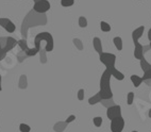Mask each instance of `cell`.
Instances as JSON below:
<instances>
[{
	"label": "cell",
	"mask_w": 151,
	"mask_h": 132,
	"mask_svg": "<svg viewBox=\"0 0 151 132\" xmlns=\"http://www.w3.org/2000/svg\"><path fill=\"white\" fill-rule=\"evenodd\" d=\"M148 116H149V118H151V109L149 110V113H148Z\"/></svg>",
	"instance_id": "33"
},
{
	"label": "cell",
	"mask_w": 151,
	"mask_h": 132,
	"mask_svg": "<svg viewBox=\"0 0 151 132\" xmlns=\"http://www.w3.org/2000/svg\"><path fill=\"white\" fill-rule=\"evenodd\" d=\"M144 57V46L142 44L134 46V58L136 60H140Z\"/></svg>",
	"instance_id": "11"
},
{
	"label": "cell",
	"mask_w": 151,
	"mask_h": 132,
	"mask_svg": "<svg viewBox=\"0 0 151 132\" xmlns=\"http://www.w3.org/2000/svg\"><path fill=\"white\" fill-rule=\"evenodd\" d=\"M100 62L104 64L106 69H110L112 67H115V63H116V56L113 53H109V52H102L99 54Z\"/></svg>",
	"instance_id": "3"
},
{
	"label": "cell",
	"mask_w": 151,
	"mask_h": 132,
	"mask_svg": "<svg viewBox=\"0 0 151 132\" xmlns=\"http://www.w3.org/2000/svg\"><path fill=\"white\" fill-rule=\"evenodd\" d=\"M145 83L147 84V85L151 86V79H150V80H147V81H145Z\"/></svg>",
	"instance_id": "31"
},
{
	"label": "cell",
	"mask_w": 151,
	"mask_h": 132,
	"mask_svg": "<svg viewBox=\"0 0 151 132\" xmlns=\"http://www.w3.org/2000/svg\"><path fill=\"white\" fill-rule=\"evenodd\" d=\"M75 119H76V115H73V114H71V115L68 116L67 119L65 120V123H66V124H70V123H73V121L75 120Z\"/></svg>",
	"instance_id": "29"
},
{
	"label": "cell",
	"mask_w": 151,
	"mask_h": 132,
	"mask_svg": "<svg viewBox=\"0 0 151 132\" xmlns=\"http://www.w3.org/2000/svg\"><path fill=\"white\" fill-rule=\"evenodd\" d=\"M106 116L110 120L116 118L118 116H122V107L117 105H114L112 107H109L106 109Z\"/></svg>",
	"instance_id": "7"
},
{
	"label": "cell",
	"mask_w": 151,
	"mask_h": 132,
	"mask_svg": "<svg viewBox=\"0 0 151 132\" xmlns=\"http://www.w3.org/2000/svg\"><path fill=\"white\" fill-rule=\"evenodd\" d=\"M124 128V119L122 116H118L111 120V131L112 132H122Z\"/></svg>",
	"instance_id": "5"
},
{
	"label": "cell",
	"mask_w": 151,
	"mask_h": 132,
	"mask_svg": "<svg viewBox=\"0 0 151 132\" xmlns=\"http://www.w3.org/2000/svg\"><path fill=\"white\" fill-rule=\"evenodd\" d=\"M73 44H75V46H78V48L80 49V50H81V49H83L81 40H79V38H75V40H73Z\"/></svg>",
	"instance_id": "27"
},
{
	"label": "cell",
	"mask_w": 151,
	"mask_h": 132,
	"mask_svg": "<svg viewBox=\"0 0 151 132\" xmlns=\"http://www.w3.org/2000/svg\"><path fill=\"white\" fill-rule=\"evenodd\" d=\"M113 43L116 47V49L118 51H122V48H124V43H122V38L120 36H115L113 38Z\"/></svg>",
	"instance_id": "13"
},
{
	"label": "cell",
	"mask_w": 151,
	"mask_h": 132,
	"mask_svg": "<svg viewBox=\"0 0 151 132\" xmlns=\"http://www.w3.org/2000/svg\"><path fill=\"white\" fill-rule=\"evenodd\" d=\"M148 40H149V42H151V28L148 31Z\"/></svg>",
	"instance_id": "30"
},
{
	"label": "cell",
	"mask_w": 151,
	"mask_h": 132,
	"mask_svg": "<svg viewBox=\"0 0 151 132\" xmlns=\"http://www.w3.org/2000/svg\"><path fill=\"white\" fill-rule=\"evenodd\" d=\"M133 101H134V93H133V92L128 93V95H127V103L129 105H131L133 103Z\"/></svg>",
	"instance_id": "23"
},
{
	"label": "cell",
	"mask_w": 151,
	"mask_h": 132,
	"mask_svg": "<svg viewBox=\"0 0 151 132\" xmlns=\"http://www.w3.org/2000/svg\"><path fill=\"white\" fill-rule=\"evenodd\" d=\"M0 27H2L9 33H14L16 31V26L11 19L6 17H0Z\"/></svg>",
	"instance_id": "6"
},
{
	"label": "cell",
	"mask_w": 151,
	"mask_h": 132,
	"mask_svg": "<svg viewBox=\"0 0 151 132\" xmlns=\"http://www.w3.org/2000/svg\"><path fill=\"white\" fill-rule=\"evenodd\" d=\"M149 47H150V49H151V42H150V44H149Z\"/></svg>",
	"instance_id": "34"
},
{
	"label": "cell",
	"mask_w": 151,
	"mask_h": 132,
	"mask_svg": "<svg viewBox=\"0 0 151 132\" xmlns=\"http://www.w3.org/2000/svg\"><path fill=\"white\" fill-rule=\"evenodd\" d=\"M139 61H140V68H142V70H143V71H146V70H148V69H150V68H151V64L144 57L142 58Z\"/></svg>",
	"instance_id": "16"
},
{
	"label": "cell",
	"mask_w": 151,
	"mask_h": 132,
	"mask_svg": "<svg viewBox=\"0 0 151 132\" xmlns=\"http://www.w3.org/2000/svg\"><path fill=\"white\" fill-rule=\"evenodd\" d=\"M19 131L20 132H30L31 131V127H30L29 125L22 123V124L19 125Z\"/></svg>",
	"instance_id": "19"
},
{
	"label": "cell",
	"mask_w": 151,
	"mask_h": 132,
	"mask_svg": "<svg viewBox=\"0 0 151 132\" xmlns=\"http://www.w3.org/2000/svg\"><path fill=\"white\" fill-rule=\"evenodd\" d=\"M75 0H61V6L64 8H69V6H73Z\"/></svg>",
	"instance_id": "20"
},
{
	"label": "cell",
	"mask_w": 151,
	"mask_h": 132,
	"mask_svg": "<svg viewBox=\"0 0 151 132\" xmlns=\"http://www.w3.org/2000/svg\"><path fill=\"white\" fill-rule=\"evenodd\" d=\"M105 69H106V68H105ZM108 70L111 73L112 77H114V78L116 79V80L122 81L124 79V75L122 73V71H119V70L117 69L116 67H112V68H110V69H108Z\"/></svg>",
	"instance_id": "10"
},
{
	"label": "cell",
	"mask_w": 151,
	"mask_h": 132,
	"mask_svg": "<svg viewBox=\"0 0 151 132\" xmlns=\"http://www.w3.org/2000/svg\"><path fill=\"white\" fill-rule=\"evenodd\" d=\"M16 45H18V40H16L14 38H12V36H8V38H6V40H4L3 50L8 53V51L12 50Z\"/></svg>",
	"instance_id": "9"
},
{
	"label": "cell",
	"mask_w": 151,
	"mask_h": 132,
	"mask_svg": "<svg viewBox=\"0 0 151 132\" xmlns=\"http://www.w3.org/2000/svg\"><path fill=\"white\" fill-rule=\"evenodd\" d=\"M18 46L20 47V49H22V51H26V50L29 48V47H28L27 40H24V38H22V40H18Z\"/></svg>",
	"instance_id": "18"
},
{
	"label": "cell",
	"mask_w": 151,
	"mask_h": 132,
	"mask_svg": "<svg viewBox=\"0 0 151 132\" xmlns=\"http://www.w3.org/2000/svg\"><path fill=\"white\" fill-rule=\"evenodd\" d=\"M111 78H112L111 73L108 69H105L100 78V91L98 92L102 100L113 98V92L111 89Z\"/></svg>",
	"instance_id": "2"
},
{
	"label": "cell",
	"mask_w": 151,
	"mask_h": 132,
	"mask_svg": "<svg viewBox=\"0 0 151 132\" xmlns=\"http://www.w3.org/2000/svg\"><path fill=\"white\" fill-rule=\"evenodd\" d=\"M132 132H138V131H136V130H134V131H132Z\"/></svg>",
	"instance_id": "36"
},
{
	"label": "cell",
	"mask_w": 151,
	"mask_h": 132,
	"mask_svg": "<svg viewBox=\"0 0 151 132\" xmlns=\"http://www.w3.org/2000/svg\"><path fill=\"white\" fill-rule=\"evenodd\" d=\"M131 82L133 83V85L135 86V87H139V85L142 83H143V78L142 77H139V76L137 75H132L131 76Z\"/></svg>",
	"instance_id": "14"
},
{
	"label": "cell",
	"mask_w": 151,
	"mask_h": 132,
	"mask_svg": "<svg viewBox=\"0 0 151 132\" xmlns=\"http://www.w3.org/2000/svg\"><path fill=\"white\" fill-rule=\"evenodd\" d=\"M78 99L80 100V101L84 100V89H80L78 91Z\"/></svg>",
	"instance_id": "28"
},
{
	"label": "cell",
	"mask_w": 151,
	"mask_h": 132,
	"mask_svg": "<svg viewBox=\"0 0 151 132\" xmlns=\"http://www.w3.org/2000/svg\"><path fill=\"white\" fill-rule=\"evenodd\" d=\"M93 123H94V125L96 127H101V125L103 123V119L101 116H96V117L93 118Z\"/></svg>",
	"instance_id": "21"
},
{
	"label": "cell",
	"mask_w": 151,
	"mask_h": 132,
	"mask_svg": "<svg viewBox=\"0 0 151 132\" xmlns=\"http://www.w3.org/2000/svg\"><path fill=\"white\" fill-rule=\"evenodd\" d=\"M93 46H94V49L98 53H102V43H101V40L99 38H95L93 40Z\"/></svg>",
	"instance_id": "12"
},
{
	"label": "cell",
	"mask_w": 151,
	"mask_h": 132,
	"mask_svg": "<svg viewBox=\"0 0 151 132\" xmlns=\"http://www.w3.org/2000/svg\"><path fill=\"white\" fill-rule=\"evenodd\" d=\"M79 26L81 28H86L87 27V19L84 16L79 17Z\"/></svg>",
	"instance_id": "22"
},
{
	"label": "cell",
	"mask_w": 151,
	"mask_h": 132,
	"mask_svg": "<svg viewBox=\"0 0 151 132\" xmlns=\"http://www.w3.org/2000/svg\"><path fill=\"white\" fill-rule=\"evenodd\" d=\"M144 31H145V26H140V27L136 28V29L132 32V40H133V43H134V46L135 45L140 44L139 38L143 36Z\"/></svg>",
	"instance_id": "8"
},
{
	"label": "cell",
	"mask_w": 151,
	"mask_h": 132,
	"mask_svg": "<svg viewBox=\"0 0 151 132\" xmlns=\"http://www.w3.org/2000/svg\"><path fill=\"white\" fill-rule=\"evenodd\" d=\"M143 78V81L145 82V81L147 80H150L151 79V68L148 70H146V71H144V76L142 77Z\"/></svg>",
	"instance_id": "24"
},
{
	"label": "cell",
	"mask_w": 151,
	"mask_h": 132,
	"mask_svg": "<svg viewBox=\"0 0 151 132\" xmlns=\"http://www.w3.org/2000/svg\"><path fill=\"white\" fill-rule=\"evenodd\" d=\"M6 52L3 50V47L1 45V40H0V61H2L6 58Z\"/></svg>",
	"instance_id": "25"
},
{
	"label": "cell",
	"mask_w": 151,
	"mask_h": 132,
	"mask_svg": "<svg viewBox=\"0 0 151 132\" xmlns=\"http://www.w3.org/2000/svg\"><path fill=\"white\" fill-rule=\"evenodd\" d=\"M51 6H50V2L48 0H38L36 2H34V6H33V11H35L36 13L44 14L48 12L50 10Z\"/></svg>",
	"instance_id": "4"
},
{
	"label": "cell",
	"mask_w": 151,
	"mask_h": 132,
	"mask_svg": "<svg viewBox=\"0 0 151 132\" xmlns=\"http://www.w3.org/2000/svg\"><path fill=\"white\" fill-rule=\"evenodd\" d=\"M101 96H100V94L99 93H97V94H95L93 97H91L88 99V103L91 105H97V103H99V102H101Z\"/></svg>",
	"instance_id": "15"
},
{
	"label": "cell",
	"mask_w": 151,
	"mask_h": 132,
	"mask_svg": "<svg viewBox=\"0 0 151 132\" xmlns=\"http://www.w3.org/2000/svg\"><path fill=\"white\" fill-rule=\"evenodd\" d=\"M33 1H34V2H36V1H38V0H33Z\"/></svg>",
	"instance_id": "35"
},
{
	"label": "cell",
	"mask_w": 151,
	"mask_h": 132,
	"mask_svg": "<svg viewBox=\"0 0 151 132\" xmlns=\"http://www.w3.org/2000/svg\"><path fill=\"white\" fill-rule=\"evenodd\" d=\"M100 29H101V31H103V32H110L111 30H112V27L110 26L109 22H100Z\"/></svg>",
	"instance_id": "17"
},
{
	"label": "cell",
	"mask_w": 151,
	"mask_h": 132,
	"mask_svg": "<svg viewBox=\"0 0 151 132\" xmlns=\"http://www.w3.org/2000/svg\"><path fill=\"white\" fill-rule=\"evenodd\" d=\"M42 40H46V47H45V51L51 52L53 50L54 44H53V38H52L51 33L49 32H41L38 33L34 38V47L33 48H28L26 50V54L28 57H34L38 52L41 51V43Z\"/></svg>",
	"instance_id": "1"
},
{
	"label": "cell",
	"mask_w": 151,
	"mask_h": 132,
	"mask_svg": "<svg viewBox=\"0 0 151 132\" xmlns=\"http://www.w3.org/2000/svg\"><path fill=\"white\" fill-rule=\"evenodd\" d=\"M1 89H2V87H1V74H0V92H1Z\"/></svg>",
	"instance_id": "32"
},
{
	"label": "cell",
	"mask_w": 151,
	"mask_h": 132,
	"mask_svg": "<svg viewBox=\"0 0 151 132\" xmlns=\"http://www.w3.org/2000/svg\"><path fill=\"white\" fill-rule=\"evenodd\" d=\"M27 57H28V56L26 54V52L22 51V52H19V53L17 54V58H18L19 62H22V61L24 60V58H27Z\"/></svg>",
	"instance_id": "26"
}]
</instances>
